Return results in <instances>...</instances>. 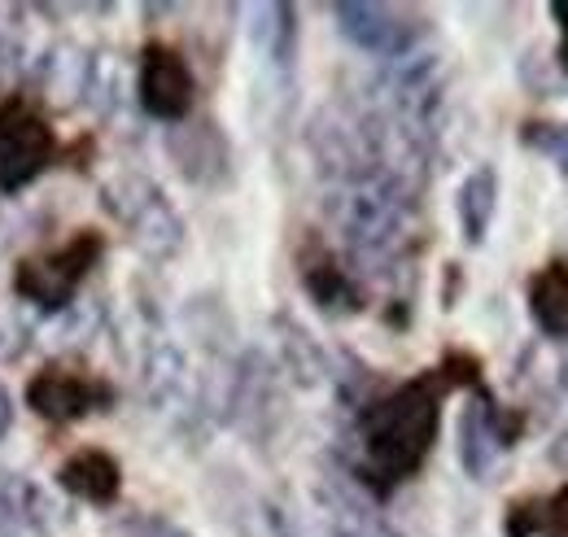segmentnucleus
<instances>
[{"mask_svg": "<svg viewBox=\"0 0 568 537\" xmlns=\"http://www.w3.org/2000/svg\"><path fill=\"white\" fill-rule=\"evenodd\" d=\"M328 214L363 275H398L425 245L420 184L389 166L328 180Z\"/></svg>", "mask_w": 568, "mask_h": 537, "instance_id": "obj_1", "label": "nucleus"}, {"mask_svg": "<svg viewBox=\"0 0 568 537\" xmlns=\"http://www.w3.org/2000/svg\"><path fill=\"white\" fill-rule=\"evenodd\" d=\"M442 394L446 385L437 381V372H425L358 411V476H367L376 494L425 468L442 433Z\"/></svg>", "mask_w": 568, "mask_h": 537, "instance_id": "obj_2", "label": "nucleus"}, {"mask_svg": "<svg viewBox=\"0 0 568 537\" xmlns=\"http://www.w3.org/2000/svg\"><path fill=\"white\" fill-rule=\"evenodd\" d=\"M101 205L128 232V241L149 263H171L184 250V214L141 171H123L101 189Z\"/></svg>", "mask_w": 568, "mask_h": 537, "instance_id": "obj_3", "label": "nucleus"}, {"mask_svg": "<svg viewBox=\"0 0 568 537\" xmlns=\"http://www.w3.org/2000/svg\"><path fill=\"white\" fill-rule=\"evenodd\" d=\"M101 254H105L101 232H88L83 227V232H74L71 241H62L58 250L18 259V267H13V293L27 306H40V311H67L74 297H79L83 280L101 263Z\"/></svg>", "mask_w": 568, "mask_h": 537, "instance_id": "obj_4", "label": "nucleus"}, {"mask_svg": "<svg viewBox=\"0 0 568 537\" xmlns=\"http://www.w3.org/2000/svg\"><path fill=\"white\" fill-rule=\"evenodd\" d=\"M525 433V415L511 406H498L486 385L473 389V403L459 415V464L473 480H490L516 437Z\"/></svg>", "mask_w": 568, "mask_h": 537, "instance_id": "obj_5", "label": "nucleus"}, {"mask_svg": "<svg viewBox=\"0 0 568 537\" xmlns=\"http://www.w3.org/2000/svg\"><path fill=\"white\" fill-rule=\"evenodd\" d=\"M58 153L53 128L40 110L9 97L0 101V193H18L49 171Z\"/></svg>", "mask_w": 568, "mask_h": 537, "instance_id": "obj_6", "label": "nucleus"}, {"mask_svg": "<svg viewBox=\"0 0 568 537\" xmlns=\"http://www.w3.org/2000/svg\"><path fill=\"white\" fill-rule=\"evenodd\" d=\"M333 22L358 53L381 58V62H398V58L416 53L420 40H425V22L412 9H398V4L346 0V4H333Z\"/></svg>", "mask_w": 568, "mask_h": 537, "instance_id": "obj_7", "label": "nucleus"}, {"mask_svg": "<svg viewBox=\"0 0 568 537\" xmlns=\"http://www.w3.org/2000/svg\"><path fill=\"white\" fill-rule=\"evenodd\" d=\"M136 97H141V110L158 123H184L193 114V101H197V79L189 58L175 49V44H162V40H149L141 49V62H136Z\"/></svg>", "mask_w": 568, "mask_h": 537, "instance_id": "obj_8", "label": "nucleus"}, {"mask_svg": "<svg viewBox=\"0 0 568 537\" xmlns=\"http://www.w3.org/2000/svg\"><path fill=\"white\" fill-rule=\"evenodd\" d=\"M27 406L40 415V419H53V424H74L83 415H97V411H110L114 406V389L101 381V376H83L71 367H44L31 376L27 385Z\"/></svg>", "mask_w": 568, "mask_h": 537, "instance_id": "obj_9", "label": "nucleus"}, {"mask_svg": "<svg viewBox=\"0 0 568 537\" xmlns=\"http://www.w3.org/2000/svg\"><path fill=\"white\" fill-rule=\"evenodd\" d=\"M166 158L193 189H223L232 180V144L214 119H184L166 132Z\"/></svg>", "mask_w": 568, "mask_h": 537, "instance_id": "obj_10", "label": "nucleus"}, {"mask_svg": "<svg viewBox=\"0 0 568 537\" xmlns=\"http://www.w3.org/2000/svg\"><path fill=\"white\" fill-rule=\"evenodd\" d=\"M297 280L324 315H358L367 306V293H363L358 275L342 267L333 259V250H324V245H306V254L297 259Z\"/></svg>", "mask_w": 568, "mask_h": 537, "instance_id": "obj_11", "label": "nucleus"}, {"mask_svg": "<svg viewBox=\"0 0 568 537\" xmlns=\"http://www.w3.org/2000/svg\"><path fill=\"white\" fill-rule=\"evenodd\" d=\"M53 516L49 494L31 476L0 468V537H49Z\"/></svg>", "mask_w": 568, "mask_h": 537, "instance_id": "obj_12", "label": "nucleus"}, {"mask_svg": "<svg viewBox=\"0 0 568 537\" xmlns=\"http://www.w3.org/2000/svg\"><path fill=\"white\" fill-rule=\"evenodd\" d=\"M58 485H62L67 494H74V498H83V503L105 507V503H114L119 489H123V468H119L114 455L88 446V450H74L71 459L58 468Z\"/></svg>", "mask_w": 568, "mask_h": 537, "instance_id": "obj_13", "label": "nucleus"}, {"mask_svg": "<svg viewBox=\"0 0 568 537\" xmlns=\"http://www.w3.org/2000/svg\"><path fill=\"white\" fill-rule=\"evenodd\" d=\"M250 40L258 49V58L272 70L288 74L297 62V9L293 4H254L250 9Z\"/></svg>", "mask_w": 568, "mask_h": 537, "instance_id": "obj_14", "label": "nucleus"}, {"mask_svg": "<svg viewBox=\"0 0 568 537\" xmlns=\"http://www.w3.org/2000/svg\"><path fill=\"white\" fill-rule=\"evenodd\" d=\"M525 302H529V320L534 328L551 341H568V263L556 259L547 267H538L529 275V288H525Z\"/></svg>", "mask_w": 568, "mask_h": 537, "instance_id": "obj_15", "label": "nucleus"}, {"mask_svg": "<svg viewBox=\"0 0 568 537\" xmlns=\"http://www.w3.org/2000/svg\"><path fill=\"white\" fill-rule=\"evenodd\" d=\"M455 214H459V236L468 245H486L498 214V171L490 162L473 166L455 193Z\"/></svg>", "mask_w": 568, "mask_h": 537, "instance_id": "obj_16", "label": "nucleus"}, {"mask_svg": "<svg viewBox=\"0 0 568 537\" xmlns=\"http://www.w3.org/2000/svg\"><path fill=\"white\" fill-rule=\"evenodd\" d=\"M320 503H324L333 537H398V529L385 516H376L372 503L363 494H355L351 485H324Z\"/></svg>", "mask_w": 568, "mask_h": 537, "instance_id": "obj_17", "label": "nucleus"}, {"mask_svg": "<svg viewBox=\"0 0 568 537\" xmlns=\"http://www.w3.org/2000/svg\"><path fill=\"white\" fill-rule=\"evenodd\" d=\"M276 333H281V363L284 372L302 385V389H311V385H320V381H328V354L320 349V341L306 333L302 324H293L288 315L276 320Z\"/></svg>", "mask_w": 568, "mask_h": 537, "instance_id": "obj_18", "label": "nucleus"}, {"mask_svg": "<svg viewBox=\"0 0 568 537\" xmlns=\"http://www.w3.org/2000/svg\"><path fill=\"white\" fill-rule=\"evenodd\" d=\"M520 144H529L534 153L551 158L568 175V123H525L520 128Z\"/></svg>", "mask_w": 568, "mask_h": 537, "instance_id": "obj_19", "label": "nucleus"}, {"mask_svg": "<svg viewBox=\"0 0 568 537\" xmlns=\"http://www.w3.org/2000/svg\"><path fill=\"white\" fill-rule=\"evenodd\" d=\"M503 534H507V537H534V534H542V503H538V498L511 503V507H507V520H503Z\"/></svg>", "mask_w": 568, "mask_h": 537, "instance_id": "obj_20", "label": "nucleus"}, {"mask_svg": "<svg viewBox=\"0 0 568 537\" xmlns=\"http://www.w3.org/2000/svg\"><path fill=\"white\" fill-rule=\"evenodd\" d=\"M542 537H568V480L542 503Z\"/></svg>", "mask_w": 568, "mask_h": 537, "instance_id": "obj_21", "label": "nucleus"}, {"mask_svg": "<svg viewBox=\"0 0 568 537\" xmlns=\"http://www.w3.org/2000/svg\"><path fill=\"white\" fill-rule=\"evenodd\" d=\"M128 537H193L189 529H180L175 520H162V516H141L128 525Z\"/></svg>", "mask_w": 568, "mask_h": 537, "instance_id": "obj_22", "label": "nucleus"}, {"mask_svg": "<svg viewBox=\"0 0 568 537\" xmlns=\"http://www.w3.org/2000/svg\"><path fill=\"white\" fill-rule=\"evenodd\" d=\"M13 428V398H9V389L0 385V437Z\"/></svg>", "mask_w": 568, "mask_h": 537, "instance_id": "obj_23", "label": "nucleus"}, {"mask_svg": "<svg viewBox=\"0 0 568 537\" xmlns=\"http://www.w3.org/2000/svg\"><path fill=\"white\" fill-rule=\"evenodd\" d=\"M547 13H551V22L560 27V36L568 40V0H556V4H547Z\"/></svg>", "mask_w": 568, "mask_h": 537, "instance_id": "obj_24", "label": "nucleus"}]
</instances>
